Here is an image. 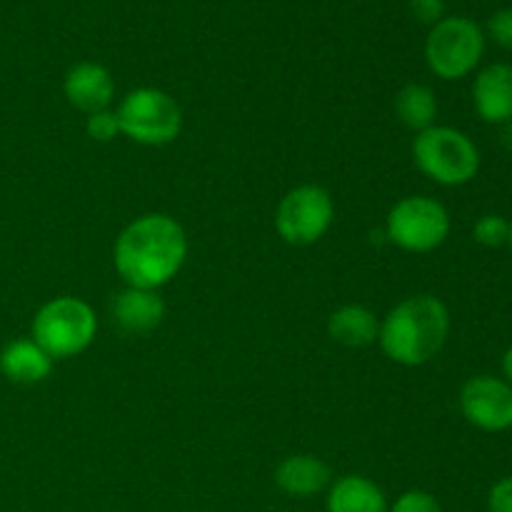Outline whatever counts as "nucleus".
Instances as JSON below:
<instances>
[{
	"label": "nucleus",
	"instance_id": "b1692460",
	"mask_svg": "<svg viewBox=\"0 0 512 512\" xmlns=\"http://www.w3.org/2000/svg\"><path fill=\"white\" fill-rule=\"evenodd\" d=\"M503 375H505V383L512 385V345L503 355Z\"/></svg>",
	"mask_w": 512,
	"mask_h": 512
},
{
	"label": "nucleus",
	"instance_id": "a878e982",
	"mask_svg": "<svg viewBox=\"0 0 512 512\" xmlns=\"http://www.w3.org/2000/svg\"><path fill=\"white\" fill-rule=\"evenodd\" d=\"M508 245L512 248V223H510V238H508Z\"/></svg>",
	"mask_w": 512,
	"mask_h": 512
},
{
	"label": "nucleus",
	"instance_id": "ddd939ff",
	"mask_svg": "<svg viewBox=\"0 0 512 512\" xmlns=\"http://www.w3.org/2000/svg\"><path fill=\"white\" fill-rule=\"evenodd\" d=\"M165 303L158 290L128 288L113 298V320L128 335H148L163 323Z\"/></svg>",
	"mask_w": 512,
	"mask_h": 512
},
{
	"label": "nucleus",
	"instance_id": "f257e3e1",
	"mask_svg": "<svg viewBox=\"0 0 512 512\" xmlns=\"http://www.w3.org/2000/svg\"><path fill=\"white\" fill-rule=\"evenodd\" d=\"M188 235L165 213L140 215L125 225L113 248V265L128 288L160 290L183 268Z\"/></svg>",
	"mask_w": 512,
	"mask_h": 512
},
{
	"label": "nucleus",
	"instance_id": "7ed1b4c3",
	"mask_svg": "<svg viewBox=\"0 0 512 512\" xmlns=\"http://www.w3.org/2000/svg\"><path fill=\"white\" fill-rule=\"evenodd\" d=\"M98 333L95 310L83 298L60 295L48 300L33 318L30 338L53 360H68L85 353Z\"/></svg>",
	"mask_w": 512,
	"mask_h": 512
},
{
	"label": "nucleus",
	"instance_id": "9b49d317",
	"mask_svg": "<svg viewBox=\"0 0 512 512\" xmlns=\"http://www.w3.org/2000/svg\"><path fill=\"white\" fill-rule=\"evenodd\" d=\"M473 105L485 123H512V65L493 63L475 75Z\"/></svg>",
	"mask_w": 512,
	"mask_h": 512
},
{
	"label": "nucleus",
	"instance_id": "4be33fe9",
	"mask_svg": "<svg viewBox=\"0 0 512 512\" xmlns=\"http://www.w3.org/2000/svg\"><path fill=\"white\" fill-rule=\"evenodd\" d=\"M410 10H413V18L418 20V23L433 28L435 23L443 20L445 0H410Z\"/></svg>",
	"mask_w": 512,
	"mask_h": 512
},
{
	"label": "nucleus",
	"instance_id": "dca6fc26",
	"mask_svg": "<svg viewBox=\"0 0 512 512\" xmlns=\"http://www.w3.org/2000/svg\"><path fill=\"white\" fill-rule=\"evenodd\" d=\"M328 335L345 348H368L378 343L380 320L365 305H343L328 318Z\"/></svg>",
	"mask_w": 512,
	"mask_h": 512
},
{
	"label": "nucleus",
	"instance_id": "0eeeda50",
	"mask_svg": "<svg viewBox=\"0 0 512 512\" xmlns=\"http://www.w3.org/2000/svg\"><path fill=\"white\" fill-rule=\"evenodd\" d=\"M385 235L405 253H430L450 235V213L428 195H408L390 208Z\"/></svg>",
	"mask_w": 512,
	"mask_h": 512
},
{
	"label": "nucleus",
	"instance_id": "f3484780",
	"mask_svg": "<svg viewBox=\"0 0 512 512\" xmlns=\"http://www.w3.org/2000/svg\"><path fill=\"white\" fill-rule=\"evenodd\" d=\"M395 115L405 128L423 133V130L433 128L435 118H438V98L433 90L423 83H408L400 88L395 95Z\"/></svg>",
	"mask_w": 512,
	"mask_h": 512
},
{
	"label": "nucleus",
	"instance_id": "f03ea898",
	"mask_svg": "<svg viewBox=\"0 0 512 512\" xmlns=\"http://www.w3.org/2000/svg\"><path fill=\"white\" fill-rule=\"evenodd\" d=\"M450 335V313L435 295H410L380 320L378 343L403 368H420L443 350Z\"/></svg>",
	"mask_w": 512,
	"mask_h": 512
},
{
	"label": "nucleus",
	"instance_id": "6ab92c4d",
	"mask_svg": "<svg viewBox=\"0 0 512 512\" xmlns=\"http://www.w3.org/2000/svg\"><path fill=\"white\" fill-rule=\"evenodd\" d=\"M85 133L88 138L98 140V143H110L120 135V123L118 113L115 110H98V113H90L85 118Z\"/></svg>",
	"mask_w": 512,
	"mask_h": 512
},
{
	"label": "nucleus",
	"instance_id": "393cba45",
	"mask_svg": "<svg viewBox=\"0 0 512 512\" xmlns=\"http://www.w3.org/2000/svg\"><path fill=\"white\" fill-rule=\"evenodd\" d=\"M503 145L508 150H512V123H505V130H503Z\"/></svg>",
	"mask_w": 512,
	"mask_h": 512
},
{
	"label": "nucleus",
	"instance_id": "1a4fd4ad",
	"mask_svg": "<svg viewBox=\"0 0 512 512\" xmlns=\"http://www.w3.org/2000/svg\"><path fill=\"white\" fill-rule=\"evenodd\" d=\"M460 410L465 420L485 433L512 428V385L493 375H475L460 390Z\"/></svg>",
	"mask_w": 512,
	"mask_h": 512
},
{
	"label": "nucleus",
	"instance_id": "20e7f679",
	"mask_svg": "<svg viewBox=\"0 0 512 512\" xmlns=\"http://www.w3.org/2000/svg\"><path fill=\"white\" fill-rule=\"evenodd\" d=\"M413 160L423 175L445 188L470 183L480 170V153L473 140L450 125H433L415 135Z\"/></svg>",
	"mask_w": 512,
	"mask_h": 512
},
{
	"label": "nucleus",
	"instance_id": "a211bd4d",
	"mask_svg": "<svg viewBox=\"0 0 512 512\" xmlns=\"http://www.w3.org/2000/svg\"><path fill=\"white\" fill-rule=\"evenodd\" d=\"M473 238L478 245H485V248H500V245L508 243L510 238V223L503 218V215H483V218L475 223Z\"/></svg>",
	"mask_w": 512,
	"mask_h": 512
},
{
	"label": "nucleus",
	"instance_id": "9d476101",
	"mask_svg": "<svg viewBox=\"0 0 512 512\" xmlns=\"http://www.w3.org/2000/svg\"><path fill=\"white\" fill-rule=\"evenodd\" d=\"M63 90L73 108L90 115L110 108L115 98V80L108 68L93 63V60H83L68 70Z\"/></svg>",
	"mask_w": 512,
	"mask_h": 512
},
{
	"label": "nucleus",
	"instance_id": "aec40b11",
	"mask_svg": "<svg viewBox=\"0 0 512 512\" xmlns=\"http://www.w3.org/2000/svg\"><path fill=\"white\" fill-rule=\"evenodd\" d=\"M388 512H443V505L428 490H405L395 498Z\"/></svg>",
	"mask_w": 512,
	"mask_h": 512
},
{
	"label": "nucleus",
	"instance_id": "5701e85b",
	"mask_svg": "<svg viewBox=\"0 0 512 512\" xmlns=\"http://www.w3.org/2000/svg\"><path fill=\"white\" fill-rule=\"evenodd\" d=\"M488 512H512V475L490 488Z\"/></svg>",
	"mask_w": 512,
	"mask_h": 512
},
{
	"label": "nucleus",
	"instance_id": "412c9836",
	"mask_svg": "<svg viewBox=\"0 0 512 512\" xmlns=\"http://www.w3.org/2000/svg\"><path fill=\"white\" fill-rule=\"evenodd\" d=\"M488 33L500 48L512 50V8H503L488 20Z\"/></svg>",
	"mask_w": 512,
	"mask_h": 512
},
{
	"label": "nucleus",
	"instance_id": "2eb2a0df",
	"mask_svg": "<svg viewBox=\"0 0 512 512\" xmlns=\"http://www.w3.org/2000/svg\"><path fill=\"white\" fill-rule=\"evenodd\" d=\"M55 360L33 338H18L0 353V373L18 385L43 383L53 373Z\"/></svg>",
	"mask_w": 512,
	"mask_h": 512
},
{
	"label": "nucleus",
	"instance_id": "f8f14e48",
	"mask_svg": "<svg viewBox=\"0 0 512 512\" xmlns=\"http://www.w3.org/2000/svg\"><path fill=\"white\" fill-rule=\"evenodd\" d=\"M330 483H333L330 465L325 463V460H320L318 455H288V458L275 468V485H278L280 493H285L288 498H315V495L325 493V490L330 488Z\"/></svg>",
	"mask_w": 512,
	"mask_h": 512
},
{
	"label": "nucleus",
	"instance_id": "6e6552de",
	"mask_svg": "<svg viewBox=\"0 0 512 512\" xmlns=\"http://www.w3.org/2000/svg\"><path fill=\"white\" fill-rule=\"evenodd\" d=\"M335 218V203L320 185H298L283 195L275 210V230L295 248H305L323 238Z\"/></svg>",
	"mask_w": 512,
	"mask_h": 512
},
{
	"label": "nucleus",
	"instance_id": "423d86ee",
	"mask_svg": "<svg viewBox=\"0 0 512 512\" xmlns=\"http://www.w3.org/2000/svg\"><path fill=\"white\" fill-rule=\"evenodd\" d=\"M485 53V33L475 20L450 15L430 28L425 40V63L443 80H460L473 73Z\"/></svg>",
	"mask_w": 512,
	"mask_h": 512
},
{
	"label": "nucleus",
	"instance_id": "4468645a",
	"mask_svg": "<svg viewBox=\"0 0 512 512\" xmlns=\"http://www.w3.org/2000/svg\"><path fill=\"white\" fill-rule=\"evenodd\" d=\"M325 512H388L383 488L365 475H343L325 490Z\"/></svg>",
	"mask_w": 512,
	"mask_h": 512
},
{
	"label": "nucleus",
	"instance_id": "39448f33",
	"mask_svg": "<svg viewBox=\"0 0 512 512\" xmlns=\"http://www.w3.org/2000/svg\"><path fill=\"white\" fill-rule=\"evenodd\" d=\"M115 113L120 135L148 148L173 143L183 130V110L178 100L160 88L130 90Z\"/></svg>",
	"mask_w": 512,
	"mask_h": 512
}]
</instances>
